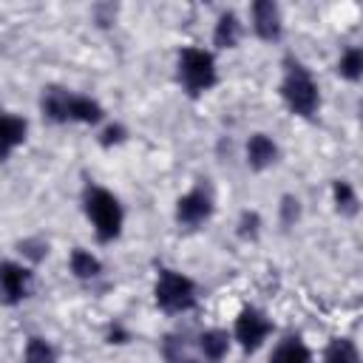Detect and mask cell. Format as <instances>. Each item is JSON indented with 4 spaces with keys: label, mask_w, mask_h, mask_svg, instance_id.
I'll return each mask as SVG.
<instances>
[{
    "label": "cell",
    "mask_w": 363,
    "mask_h": 363,
    "mask_svg": "<svg viewBox=\"0 0 363 363\" xmlns=\"http://www.w3.org/2000/svg\"><path fill=\"white\" fill-rule=\"evenodd\" d=\"M122 139V128H108L102 133V145H111V142H119Z\"/></svg>",
    "instance_id": "cell-22"
},
{
    "label": "cell",
    "mask_w": 363,
    "mask_h": 363,
    "mask_svg": "<svg viewBox=\"0 0 363 363\" xmlns=\"http://www.w3.org/2000/svg\"><path fill=\"white\" fill-rule=\"evenodd\" d=\"M281 94H284L286 105L301 116H312L318 108V85L312 82L309 71L298 62H286V77H284Z\"/></svg>",
    "instance_id": "cell-2"
},
{
    "label": "cell",
    "mask_w": 363,
    "mask_h": 363,
    "mask_svg": "<svg viewBox=\"0 0 363 363\" xmlns=\"http://www.w3.org/2000/svg\"><path fill=\"white\" fill-rule=\"evenodd\" d=\"M71 269L77 278H94L99 272V261L85 250H74L71 252Z\"/></svg>",
    "instance_id": "cell-16"
},
{
    "label": "cell",
    "mask_w": 363,
    "mask_h": 363,
    "mask_svg": "<svg viewBox=\"0 0 363 363\" xmlns=\"http://www.w3.org/2000/svg\"><path fill=\"white\" fill-rule=\"evenodd\" d=\"M173 363H196V360H187V357H179V354H167Z\"/></svg>",
    "instance_id": "cell-23"
},
{
    "label": "cell",
    "mask_w": 363,
    "mask_h": 363,
    "mask_svg": "<svg viewBox=\"0 0 363 363\" xmlns=\"http://www.w3.org/2000/svg\"><path fill=\"white\" fill-rule=\"evenodd\" d=\"M213 204H210V196L204 190H190L187 196L179 199V207H176V218L187 227H196L201 224L207 216H210Z\"/></svg>",
    "instance_id": "cell-7"
},
{
    "label": "cell",
    "mask_w": 363,
    "mask_h": 363,
    "mask_svg": "<svg viewBox=\"0 0 363 363\" xmlns=\"http://www.w3.org/2000/svg\"><path fill=\"white\" fill-rule=\"evenodd\" d=\"M179 79L187 94H201L216 82V62L201 48H184L179 57Z\"/></svg>",
    "instance_id": "cell-3"
},
{
    "label": "cell",
    "mask_w": 363,
    "mask_h": 363,
    "mask_svg": "<svg viewBox=\"0 0 363 363\" xmlns=\"http://www.w3.org/2000/svg\"><path fill=\"white\" fill-rule=\"evenodd\" d=\"M31 286V272L20 264L3 261L0 264V301L3 303H20L28 295Z\"/></svg>",
    "instance_id": "cell-5"
},
{
    "label": "cell",
    "mask_w": 363,
    "mask_h": 363,
    "mask_svg": "<svg viewBox=\"0 0 363 363\" xmlns=\"http://www.w3.org/2000/svg\"><path fill=\"white\" fill-rule=\"evenodd\" d=\"M337 71H340L346 79H357L360 71H363V54H360V48H349V51L340 57Z\"/></svg>",
    "instance_id": "cell-18"
},
{
    "label": "cell",
    "mask_w": 363,
    "mask_h": 363,
    "mask_svg": "<svg viewBox=\"0 0 363 363\" xmlns=\"http://www.w3.org/2000/svg\"><path fill=\"white\" fill-rule=\"evenodd\" d=\"M269 363H312L309 349L298 337H286L269 357Z\"/></svg>",
    "instance_id": "cell-11"
},
{
    "label": "cell",
    "mask_w": 363,
    "mask_h": 363,
    "mask_svg": "<svg viewBox=\"0 0 363 363\" xmlns=\"http://www.w3.org/2000/svg\"><path fill=\"white\" fill-rule=\"evenodd\" d=\"M323 363H360V354H357V349H354L352 340L335 337V340L329 343V349H326Z\"/></svg>",
    "instance_id": "cell-14"
},
{
    "label": "cell",
    "mask_w": 363,
    "mask_h": 363,
    "mask_svg": "<svg viewBox=\"0 0 363 363\" xmlns=\"http://www.w3.org/2000/svg\"><path fill=\"white\" fill-rule=\"evenodd\" d=\"M272 332V323L258 312V309H244L235 320V337L244 349H258L261 340Z\"/></svg>",
    "instance_id": "cell-6"
},
{
    "label": "cell",
    "mask_w": 363,
    "mask_h": 363,
    "mask_svg": "<svg viewBox=\"0 0 363 363\" xmlns=\"http://www.w3.org/2000/svg\"><path fill=\"white\" fill-rule=\"evenodd\" d=\"M252 20H255V31L264 40H278L281 34V11L272 0H258L252 6Z\"/></svg>",
    "instance_id": "cell-8"
},
{
    "label": "cell",
    "mask_w": 363,
    "mask_h": 363,
    "mask_svg": "<svg viewBox=\"0 0 363 363\" xmlns=\"http://www.w3.org/2000/svg\"><path fill=\"white\" fill-rule=\"evenodd\" d=\"M275 156H278V147H275V142H272V139H267L264 133L250 136V142H247V159H250V164H252L255 170H261V167L272 164V162H275Z\"/></svg>",
    "instance_id": "cell-10"
},
{
    "label": "cell",
    "mask_w": 363,
    "mask_h": 363,
    "mask_svg": "<svg viewBox=\"0 0 363 363\" xmlns=\"http://www.w3.org/2000/svg\"><path fill=\"white\" fill-rule=\"evenodd\" d=\"M85 213L94 221V230H96L99 241H111V238L119 235L122 207H119V201L108 190H102V187L88 190V196H85Z\"/></svg>",
    "instance_id": "cell-1"
},
{
    "label": "cell",
    "mask_w": 363,
    "mask_h": 363,
    "mask_svg": "<svg viewBox=\"0 0 363 363\" xmlns=\"http://www.w3.org/2000/svg\"><path fill=\"white\" fill-rule=\"evenodd\" d=\"M298 218V201L292 199V196H286L284 199V221L289 224V221H295Z\"/></svg>",
    "instance_id": "cell-20"
},
{
    "label": "cell",
    "mask_w": 363,
    "mask_h": 363,
    "mask_svg": "<svg viewBox=\"0 0 363 363\" xmlns=\"http://www.w3.org/2000/svg\"><path fill=\"white\" fill-rule=\"evenodd\" d=\"M199 346H201V352H204L210 360H221L224 352H227V332H218V329L204 332L201 340H199Z\"/></svg>",
    "instance_id": "cell-15"
},
{
    "label": "cell",
    "mask_w": 363,
    "mask_h": 363,
    "mask_svg": "<svg viewBox=\"0 0 363 363\" xmlns=\"http://www.w3.org/2000/svg\"><path fill=\"white\" fill-rule=\"evenodd\" d=\"M238 34H241V26H238V17L233 11H224L218 17V26H216V45L221 48H233L238 43Z\"/></svg>",
    "instance_id": "cell-13"
},
{
    "label": "cell",
    "mask_w": 363,
    "mask_h": 363,
    "mask_svg": "<svg viewBox=\"0 0 363 363\" xmlns=\"http://www.w3.org/2000/svg\"><path fill=\"white\" fill-rule=\"evenodd\" d=\"M335 201H337V210H343L349 216L357 210V199H354V190L349 187V182H335Z\"/></svg>",
    "instance_id": "cell-19"
},
{
    "label": "cell",
    "mask_w": 363,
    "mask_h": 363,
    "mask_svg": "<svg viewBox=\"0 0 363 363\" xmlns=\"http://www.w3.org/2000/svg\"><path fill=\"white\" fill-rule=\"evenodd\" d=\"M68 119H77V122H96L102 116V108L88 99V96H77V94H68V108H65Z\"/></svg>",
    "instance_id": "cell-12"
},
{
    "label": "cell",
    "mask_w": 363,
    "mask_h": 363,
    "mask_svg": "<svg viewBox=\"0 0 363 363\" xmlns=\"http://www.w3.org/2000/svg\"><path fill=\"white\" fill-rule=\"evenodd\" d=\"M26 363H54V349L43 337H31L26 346Z\"/></svg>",
    "instance_id": "cell-17"
},
{
    "label": "cell",
    "mask_w": 363,
    "mask_h": 363,
    "mask_svg": "<svg viewBox=\"0 0 363 363\" xmlns=\"http://www.w3.org/2000/svg\"><path fill=\"white\" fill-rule=\"evenodd\" d=\"M255 227H258V216L255 213H247L241 218V235H255Z\"/></svg>",
    "instance_id": "cell-21"
},
{
    "label": "cell",
    "mask_w": 363,
    "mask_h": 363,
    "mask_svg": "<svg viewBox=\"0 0 363 363\" xmlns=\"http://www.w3.org/2000/svg\"><path fill=\"white\" fill-rule=\"evenodd\" d=\"M26 139V122L20 116L0 113V159H6Z\"/></svg>",
    "instance_id": "cell-9"
},
{
    "label": "cell",
    "mask_w": 363,
    "mask_h": 363,
    "mask_svg": "<svg viewBox=\"0 0 363 363\" xmlns=\"http://www.w3.org/2000/svg\"><path fill=\"white\" fill-rule=\"evenodd\" d=\"M196 301V289H193V281L173 272V269H162L159 272V281H156V303L164 309V312H184L190 309Z\"/></svg>",
    "instance_id": "cell-4"
}]
</instances>
